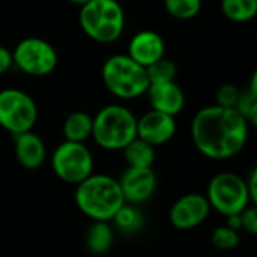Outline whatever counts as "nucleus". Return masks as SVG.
Returning <instances> with one entry per match:
<instances>
[{
	"instance_id": "nucleus-26",
	"label": "nucleus",
	"mask_w": 257,
	"mask_h": 257,
	"mask_svg": "<svg viewBox=\"0 0 257 257\" xmlns=\"http://www.w3.org/2000/svg\"><path fill=\"white\" fill-rule=\"evenodd\" d=\"M241 230L256 235L257 233V209L256 206H247L242 212H239Z\"/></svg>"
},
{
	"instance_id": "nucleus-3",
	"label": "nucleus",
	"mask_w": 257,
	"mask_h": 257,
	"mask_svg": "<svg viewBox=\"0 0 257 257\" xmlns=\"http://www.w3.org/2000/svg\"><path fill=\"white\" fill-rule=\"evenodd\" d=\"M137 137L136 114L120 104L102 107L93 116L92 139L105 151H122Z\"/></svg>"
},
{
	"instance_id": "nucleus-22",
	"label": "nucleus",
	"mask_w": 257,
	"mask_h": 257,
	"mask_svg": "<svg viewBox=\"0 0 257 257\" xmlns=\"http://www.w3.org/2000/svg\"><path fill=\"white\" fill-rule=\"evenodd\" d=\"M146 74L149 78V84L167 83V81H175L176 74H178V68L172 60L163 57V59L154 62L152 65H149L146 68Z\"/></svg>"
},
{
	"instance_id": "nucleus-23",
	"label": "nucleus",
	"mask_w": 257,
	"mask_h": 257,
	"mask_svg": "<svg viewBox=\"0 0 257 257\" xmlns=\"http://www.w3.org/2000/svg\"><path fill=\"white\" fill-rule=\"evenodd\" d=\"M235 110L248 122L250 126H256L257 123V92L245 90L241 92L239 99L235 105Z\"/></svg>"
},
{
	"instance_id": "nucleus-17",
	"label": "nucleus",
	"mask_w": 257,
	"mask_h": 257,
	"mask_svg": "<svg viewBox=\"0 0 257 257\" xmlns=\"http://www.w3.org/2000/svg\"><path fill=\"white\" fill-rule=\"evenodd\" d=\"M92 125L93 116L86 111H74L65 119L62 133L66 142L84 143L87 139L92 137Z\"/></svg>"
},
{
	"instance_id": "nucleus-21",
	"label": "nucleus",
	"mask_w": 257,
	"mask_h": 257,
	"mask_svg": "<svg viewBox=\"0 0 257 257\" xmlns=\"http://www.w3.org/2000/svg\"><path fill=\"white\" fill-rule=\"evenodd\" d=\"M164 8L176 20H191L202 11V0H164Z\"/></svg>"
},
{
	"instance_id": "nucleus-2",
	"label": "nucleus",
	"mask_w": 257,
	"mask_h": 257,
	"mask_svg": "<svg viewBox=\"0 0 257 257\" xmlns=\"http://www.w3.org/2000/svg\"><path fill=\"white\" fill-rule=\"evenodd\" d=\"M77 208L92 221H111L125 205L116 178L105 173H92L75 188Z\"/></svg>"
},
{
	"instance_id": "nucleus-24",
	"label": "nucleus",
	"mask_w": 257,
	"mask_h": 257,
	"mask_svg": "<svg viewBox=\"0 0 257 257\" xmlns=\"http://www.w3.org/2000/svg\"><path fill=\"white\" fill-rule=\"evenodd\" d=\"M211 241L215 248L229 251V250H235L239 245L241 238H239V232H236L227 226H220L212 232Z\"/></svg>"
},
{
	"instance_id": "nucleus-5",
	"label": "nucleus",
	"mask_w": 257,
	"mask_h": 257,
	"mask_svg": "<svg viewBox=\"0 0 257 257\" xmlns=\"http://www.w3.org/2000/svg\"><path fill=\"white\" fill-rule=\"evenodd\" d=\"M101 77L108 92L120 99H136L146 95L149 87L146 68L126 54L110 56L102 65Z\"/></svg>"
},
{
	"instance_id": "nucleus-19",
	"label": "nucleus",
	"mask_w": 257,
	"mask_h": 257,
	"mask_svg": "<svg viewBox=\"0 0 257 257\" xmlns=\"http://www.w3.org/2000/svg\"><path fill=\"white\" fill-rule=\"evenodd\" d=\"M113 224L117 230H120L122 233H137L142 230L143 224H145V217L142 214V211L136 206V205H130L125 203L113 217Z\"/></svg>"
},
{
	"instance_id": "nucleus-16",
	"label": "nucleus",
	"mask_w": 257,
	"mask_h": 257,
	"mask_svg": "<svg viewBox=\"0 0 257 257\" xmlns=\"http://www.w3.org/2000/svg\"><path fill=\"white\" fill-rule=\"evenodd\" d=\"M114 242V232L107 221H92L84 235L86 248L92 254H105Z\"/></svg>"
},
{
	"instance_id": "nucleus-28",
	"label": "nucleus",
	"mask_w": 257,
	"mask_h": 257,
	"mask_svg": "<svg viewBox=\"0 0 257 257\" xmlns=\"http://www.w3.org/2000/svg\"><path fill=\"white\" fill-rule=\"evenodd\" d=\"M245 184H247V188H248V194H250V199H251V203H256L257 202V170L254 169L251 173H250V178L245 179Z\"/></svg>"
},
{
	"instance_id": "nucleus-12",
	"label": "nucleus",
	"mask_w": 257,
	"mask_h": 257,
	"mask_svg": "<svg viewBox=\"0 0 257 257\" xmlns=\"http://www.w3.org/2000/svg\"><path fill=\"white\" fill-rule=\"evenodd\" d=\"M175 134L176 119L169 114L149 110L137 119V137L154 148L169 143Z\"/></svg>"
},
{
	"instance_id": "nucleus-8",
	"label": "nucleus",
	"mask_w": 257,
	"mask_h": 257,
	"mask_svg": "<svg viewBox=\"0 0 257 257\" xmlns=\"http://www.w3.org/2000/svg\"><path fill=\"white\" fill-rule=\"evenodd\" d=\"M38 120L33 98L20 89L0 90V126L12 136L32 131Z\"/></svg>"
},
{
	"instance_id": "nucleus-4",
	"label": "nucleus",
	"mask_w": 257,
	"mask_h": 257,
	"mask_svg": "<svg viewBox=\"0 0 257 257\" xmlns=\"http://www.w3.org/2000/svg\"><path fill=\"white\" fill-rule=\"evenodd\" d=\"M80 8L78 20L87 38L99 44H111L122 36L125 11L117 0H90Z\"/></svg>"
},
{
	"instance_id": "nucleus-10",
	"label": "nucleus",
	"mask_w": 257,
	"mask_h": 257,
	"mask_svg": "<svg viewBox=\"0 0 257 257\" xmlns=\"http://www.w3.org/2000/svg\"><path fill=\"white\" fill-rule=\"evenodd\" d=\"M211 212L206 196L199 193H190L179 197L170 208L169 220L178 230H191L200 226Z\"/></svg>"
},
{
	"instance_id": "nucleus-15",
	"label": "nucleus",
	"mask_w": 257,
	"mask_h": 257,
	"mask_svg": "<svg viewBox=\"0 0 257 257\" xmlns=\"http://www.w3.org/2000/svg\"><path fill=\"white\" fill-rule=\"evenodd\" d=\"M14 151L17 161L27 170H36L41 167L47 157V149L44 140L33 131L12 136Z\"/></svg>"
},
{
	"instance_id": "nucleus-11",
	"label": "nucleus",
	"mask_w": 257,
	"mask_h": 257,
	"mask_svg": "<svg viewBox=\"0 0 257 257\" xmlns=\"http://www.w3.org/2000/svg\"><path fill=\"white\" fill-rule=\"evenodd\" d=\"M125 203L140 205L148 202L157 190V175L152 167H126L117 178Z\"/></svg>"
},
{
	"instance_id": "nucleus-29",
	"label": "nucleus",
	"mask_w": 257,
	"mask_h": 257,
	"mask_svg": "<svg viewBox=\"0 0 257 257\" xmlns=\"http://www.w3.org/2000/svg\"><path fill=\"white\" fill-rule=\"evenodd\" d=\"M226 226L227 227H230V229H233V230H236V232H239L241 230V221H239V214H236V215H229V217H226Z\"/></svg>"
},
{
	"instance_id": "nucleus-25",
	"label": "nucleus",
	"mask_w": 257,
	"mask_h": 257,
	"mask_svg": "<svg viewBox=\"0 0 257 257\" xmlns=\"http://www.w3.org/2000/svg\"><path fill=\"white\" fill-rule=\"evenodd\" d=\"M239 89L233 84H223L218 87L217 93H215V101L217 105L220 107H229V108H235L238 99H239Z\"/></svg>"
},
{
	"instance_id": "nucleus-6",
	"label": "nucleus",
	"mask_w": 257,
	"mask_h": 257,
	"mask_svg": "<svg viewBox=\"0 0 257 257\" xmlns=\"http://www.w3.org/2000/svg\"><path fill=\"white\" fill-rule=\"evenodd\" d=\"M206 199L211 209L224 217L236 215L251 203L245 179L233 172L215 175L209 181Z\"/></svg>"
},
{
	"instance_id": "nucleus-13",
	"label": "nucleus",
	"mask_w": 257,
	"mask_h": 257,
	"mask_svg": "<svg viewBox=\"0 0 257 257\" xmlns=\"http://www.w3.org/2000/svg\"><path fill=\"white\" fill-rule=\"evenodd\" d=\"M166 54V44L160 33L154 30H142L136 33L130 44H128V53L136 63H139L143 68H148L154 62L163 59Z\"/></svg>"
},
{
	"instance_id": "nucleus-20",
	"label": "nucleus",
	"mask_w": 257,
	"mask_h": 257,
	"mask_svg": "<svg viewBox=\"0 0 257 257\" xmlns=\"http://www.w3.org/2000/svg\"><path fill=\"white\" fill-rule=\"evenodd\" d=\"M223 15L233 23H247L257 14V0H221Z\"/></svg>"
},
{
	"instance_id": "nucleus-27",
	"label": "nucleus",
	"mask_w": 257,
	"mask_h": 257,
	"mask_svg": "<svg viewBox=\"0 0 257 257\" xmlns=\"http://www.w3.org/2000/svg\"><path fill=\"white\" fill-rule=\"evenodd\" d=\"M12 65H14V62H12V51H9L3 45H0V75L6 74L11 69Z\"/></svg>"
},
{
	"instance_id": "nucleus-18",
	"label": "nucleus",
	"mask_w": 257,
	"mask_h": 257,
	"mask_svg": "<svg viewBox=\"0 0 257 257\" xmlns=\"http://www.w3.org/2000/svg\"><path fill=\"white\" fill-rule=\"evenodd\" d=\"M122 151L128 167L148 169L152 167L155 163V148L140 140L139 137H136L131 143H128Z\"/></svg>"
},
{
	"instance_id": "nucleus-30",
	"label": "nucleus",
	"mask_w": 257,
	"mask_h": 257,
	"mask_svg": "<svg viewBox=\"0 0 257 257\" xmlns=\"http://www.w3.org/2000/svg\"><path fill=\"white\" fill-rule=\"evenodd\" d=\"M68 2H71V3H74V5H78V6H83L84 3H87V2H90V0H68Z\"/></svg>"
},
{
	"instance_id": "nucleus-7",
	"label": "nucleus",
	"mask_w": 257,
	"mask_h": 257,
	"mask_svg": "<svg viewBox=\"0 0 257 257\" xmlns=\"http://www.w3.org/2000/svg\"><path fill=\"white\" fill-rule=\"evenodd\" d=\"M54 175L71 185H78L93 173V155L84 143L62 142L51 155Z\"/></svg>"
},
{
	"instance_id": "nucleus-14",
	"label": "nucleus",
	"mask_w": 257,
	"mask_h": 257,
	"mask_svg": "<svg viewBox=\"0 0 257 257\" xmlns=\"http://www.w3.org/2000/svg\"><path fill=\"white\" fill-rule=\"evenodd\" d=\"M148 99L151 110L176 117L185 107V93L176 81L154 83L148 87Z\"/></svg>"
},
{
	"instance_id": "nucleus-1",
	"label": "nucleus",
	"mask_w": 257,
	"mask_h": 257,
	"mask_svg": "<svg viewBox=\"0 0 257 257\" xmlns=\"http://www.w3.org/2000/svg\"><path fill=\"white\" fill-rule=\"evenodd\" d=\"M248 133V122L235 108L217 104L199 110L191 122L193 143L209 160L236 157L245 148Z\"/></svg>"
},
{
	"instance_id": "nucleus-9",
	"label": "nucleus",
	"mask_w": 257,
	"mask_h": 257,
	"mask_svg": "<svg viewBox=\"0 0 257 257\" xmlns=\"http://www.w3.org/2000/svg\"><path fill=\"white\" fill-rule=\"evenodd\" d=\"M57 51L45 39L29 36L21 39L12 51L14 65L32 77H45L57 66Z\"/></svg>"
}]
</instances>
